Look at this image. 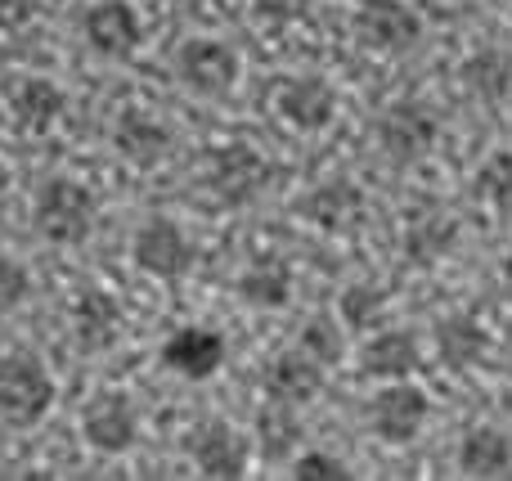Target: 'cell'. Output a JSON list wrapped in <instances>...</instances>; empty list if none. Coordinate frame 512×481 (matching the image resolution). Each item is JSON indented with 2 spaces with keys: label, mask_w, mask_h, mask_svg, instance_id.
<instances>
[{
  "label": "cell",
  "mask_w": 512,
  "mask_h": 481,
  "mask_svg": "<svg viewBox=\"0 0 512 481\" xmlns=\"http://www.w3.org/2000/svg\"><path fill=\"white\" fill-rule=\"evenodd\" d=\"M32 225L41 239L50 243H86L90 230H95V194H90L81 180L72 176H54L36 189V203H32Z\"/></svg>",
  "instance_id": "1"
},
{
  "label": "cell",
  "mask_w": 512,
  "mask_h": 481,
  "mask_svg": "<svg viewBox=\"0 0 512 481\" xmlns=\"http://www.w3.org/2000/svg\"><path fill=\"white\" fill-rule=\"evenodd\" d=\"M54 405V378L36 356H0V419L9 428H36Z\"/></svg>",
  "instance_id": "2"
},
{
  "label": "cell",
  "mask_w": 512,
  "mask_h": 481,
  "mask_svg": "<svg viewBox=\"0 0 512 481\" xmlns=\"http://www.w3.org/2000/svg\"><path fill=\"white\" fill-rule=\"evenodd\" d=\"M274 167L252 149V144H216L207 158V185L225 207H243L270 185Z\"/></svg>",
  "instance_id": "3"
},
{
  "label": "cell",
  "mask_w": 512,
  "mask_h": 481,
  "mask_svg": "<svg viewBox=\"0 0 512 481\" xmlns=\"http://www.w3.org/2000/svg\"><path fill=\"white\" fill-rule=\"evenodd\" d=\"M355 41L378 54H405L423 41V18L405 0H364L355 9Z\"/></svg>",
  "instance_id": "4"
},
{
  "label": "cell",
  "mask_w": 512,
  "mask_h": 481,
  "mask_svg": "<svg viewBox=\"0 0 512 481\" xmlns=\"http://www.w3.org/2000/svg\"><path fill=\"white\" fill-rule=\"evenodd\" d=\"M436 135H441V122H436V113L427 104H418V99H396L378 122L382 153H387L391 162H400V167L427 158L432 144H436Z\"/></svg>",
  "instance_id": "5"
},
{
  "label": "cell",
  "mask_w": 512,
  "mask_h": 481,
  "mask_svg": "<svg viewBox=\"0 0 512 481\" xmlns=\"http://www.w3.org/2000/svg\"><path fill=\"white\" fill-rule=\"evenodd\" d=\"M176 72L194 95L221 99V95H230L234 81H239V54H234V45L216 41V36H194V41L180 45Z\"/></svg>",
  "instance_id": "6"
},
{
  "label": "cell",
  "mask_w": 512,
  "mask_h": 481,
  "mask_svg": "<svg viewBox=\"0 0 512 481\" xmlns=\"http://www.w3.org/2000/svg\"><path fill=\"white\" fill-rule=\"evenodd\" d=\"M131 261L153 279H180L194 266V248L171 216H149L131 239Z\"/></svg>",
  "instance_id": "7"
},
{
  "label": "cell",
  "mask_w": 512,
  "mask_h": 481,
  "mask_svg": "<svg viewBox=\"0 0 512 481\" xmlns=\"http://www.w3.org/2000/svg\"><path fill=\"white\" fill-rule=\"evenodd\" d=\"M274 113L288 126H297V131H324L337 117V90L315 72L288 77L274 86Z\"/></svg>",
  "instance_id": "8"
},
{
  "label": "cell",
  "mask_w": 512,
  "mask_h": 481,
  "mask_svg": "<svg viewBox=\"0 0 512 481\" xmlns=\"http://www.w3.org/2000/svg\"><path fill=\"white\" fill-rule=\"evenodd\" d=\"M369 423H373V432H378L387 446H409V441L423 432V423H427V396L418 392V387H409V383H400L396 378L387 392L373 396Z\"/></svg>",
  "instance_id": "9"
},
{
  "label": "cell",
  "mask_w": 512,
  "mask_h": 481,
  "mask_svg": "<svg viewBox=\"0 0 512 481\" xmlns=\"http://www.w3.org/2000/svg\"><path fill=\"white\" fill-rule=\"evenodd\" d=\"M225 333L203 329V324H189V329H176L167 342H162V365L171 374L189 378V383H203L216 369L225 365Z\"/></svg>",
  "instance_id": "10"
},
{
  "label": "cell",
  "mask_w": 512,
  "mask_h": 481,
  "mask_svg": "<svg viewBox=\"0 0 512 481\" xmlns=\"http://www.w3.org/2000/svg\"><path fill=\"white\" fill-rule=\"evenodd\" d=\"M81 32H86L90 50L104 54V59H126V54H135L144 41V23L126 0H99V5H90Z\"/></svg>",
  "instance_id": "11"
},
{
  "label": "cell",
  "mask_w": 512,
  "mask_h": 481,
  "mask_svg": "<svg viewBox=\"0 0 512 481\" xmlns=\"http://www.w3.org/2000/svg\"><path fill=\"white\" fill-rule=\"evenodd\" d=\"M319 392H324V365H315L301 347L283 351V356L265 369V396L279 405H292V410H297V405L315 401Z\"/></svg>",
  "instance_id": "12"
},
{
  "label": "cell",
  "mask_w": 512,
  "mask_h": 481,
  "mask_svg": "<svg viewBox=\"0 0 512 481\" xmlns=\"http://www.w3.org/2000/svg\"><path fill=\"white\" fill-rule=\"evenodd\" d=\"M189 459L198 464L203 477H216V481H234L248 473V455H243V441L234 437L230 423H207L189 437Z\"/></svg>",
  "instance_id": "13"
},
{
  "label": "cell",
  "mask_w": 512,
  "mask_h": 481,
  "mask_svg": "<svg viewBox=\"0 0 512 481\" xmlns=\"http://www.w3.org/2000/svg\"><path fill=\"white\" fill-rule=\"evenodd\" d=\"M72 333L81 351H108L122 338V302L104 288H86L72 306Z\"/></svg>",
  "instance_id": "14"
},
{
  "label": "cell",
  "mask_w": 512,
  "mask_h": 481,
  "mask_svg": "<svg viewBox=\"0 0 512 481\" xmlns=\"http://www.w3.org/2000/svg\"><path fill=\"white\" fill-rule=\"evenodd\" d=\"M113 144L135 167H158L171 149V131L153 113H144V108H126L113 126Z\"/></svg>",
  "instance_id": "15"
},
{
  "label": "cell",
  "mask_w": 512,
  "mask_h": 481,
  "mask_svg": "<svg viewBox=\"0 0 512 481\" xmlns=\"http://www.w3.org/2000/svg\"><path fill=\"white\" fill-rule=\"evenodd\" d=\"M81 432H86V441L99 455H126L140 428H135V410L126 405V396H99L86 410V419H81Z\"/></svg>",
  "instance_id": "16"
},
{
  "label": "cell",
  "mask_w": 512,
  "mask_h": 481,
  "mask_svg": "<svg viewBox=\"0 0 512 481\" xmlns=\"http://www.w3.org/2000/svg\"><path fill=\"white\" fill-rule=\"evenodd\" d=\"M63 108H68V99H63V90L54 86L50 77H27L23 86L9 95V117H14V126L27 135H45L63 117Z\"/></svg>",
  "instance_id": "17"
},
{
  "label": "cell",
  "mask_w": 512,
  "mask_h": 481,
  "mask_svg": "<svg viewBox=\"0 0 512 481\" xmlns=\"http://www.w3.org/2000/svg\"><path fill=\"white\" fill-rule=\"evenodd\" d=\"M297 212L306 216V221H315L319 230H346V225L364 212V194L351 180H324V185H315L301 198Z\"/></svg>",
  "instance_id": "18"
},
{
  "label": "cell",
  "mask_w": 512,
  "mask_h": 481,
  "mask_svg": "<svg viewBox=\"0 0 512 481\" xmlns=\"http://www.w3.org/2000/svg\"><path fill=\"white\" fill-rule=\"evenodd\" d=\"M239 297L256 311H279L292 297V270L283 257H256L239 275Z\"/></svg>",
  "instance_id": "19"
},
{
  "label": "cell",
  "mask_w": 512,
  "mask_h": 481,
  "mask_svg": "<svg viewBox=\"0 0 512 481\" xmlns=\"http://www.w3.org/2000/svg\"><path fill=\"white\" fill-rule=\"evenodd\" d=\"M454 239H459V221H454L450 212H441V207H427V212H418L414 221H409L405 252L418 266H432V261H441L445 252L454 248Z\"/></svg>",
  "instance_id": "20"
},
{
  "label": "cell",
  "mask_w": 512,
  "mask_h": 481,
  "mask_svg": "<svg viewBox=\"0 0 512 481\" xmlns=\"http://www.w3.org/2000/svg\"><path fill=\"white\" fill-rule=\"evenodd\" d=\"M418 369V338L405 329H387L364 347V374L369 378H409Z\"/></svg>",
  "instance_id": "21"
},
{
  "label": "cell",
  "mask_w": 512,
  "mask_h": 481,
  "mask_svg": "<svg viewBox=\"0 0 512 481\" xmlns=\"http://www.w3.org/2000/svg\"><path fill=\"white\" fill-rule=\"evenodd\" d=\"M436 351H441V360L450 369H472V365H481V356L490 351V333L481 329L472 315H450V320H441V329H436Z\"/></svg>",
  "instance_id": "22"
},
{
  "label": "cell",
  "mask_w": 512,
  "mask_h": 481,
  "mask_svg": "<svg viewBox=\"0 0 512 481\" xmlns=\"http://www.w3.org/2000/svg\"><path fill=\"white\" fill-rule=\"evenodd\" d=\"M512 468V441L499 428H472L459 446V473L468 477H504Z\"/></svg>",
  "instance_id": "23"
},
{
  "label": "cell",
  "mask_w": 512,
  "mask_h": 481,
  "mask_svg": "<svg viewBox=\"0 0 512 481\" xmlns=\"http://www.w3.org/2000/svg\"><path fill=\"white\" fill-rule=\"evenodd\" d=\"M459 77L477 99L499 104V99H508V90H512V59L504 50H477L463 59Z\"/></svg>",
  "instance_id": "24"
},
{
  "label": "cell",
  "mask_w": 512,
  "mask_h": 481,
  "mask_svg": "<svg viewBox=\"0 0 512 481\" xmlns=\"http://www.w3.org/2000/svg\"><path fill=\"white\" fill-rule=\"evenodd\" d=\"M256 437H261V455L270 459V464H283V459L292 455V446L301 441V423L297 414H292V405H265L261 414H256Z\"/></svg>",
  "instance_id": "25"
},
{
  "label": "cell",
  "mask_w": 512,
  "mask_h": 481,
  "mask_svg": "<svg viewBox=\"0 0 512 481\" xmlns=\"http://www.w3.org/2000/svg\"><path fill=\"white\" fill-rule=\"evenodd\" d=\"M477 194L486 198L495 212H512V149H499L481 162L477 171Z\"/></svg>",
  "instance_id": "26"
},
{
  "label": "cell",
  "mask_w": 512,
  "mask_h": 481,
  "mask_svg": "<svg viewBox=\"0 0 512 481\" xmlns=\"http://www.w3.org/2000/svg\"><path fill=\"white\" fill-rule=\"evenodd\" d=\"M387 311V293L378 284H351L342 293V324L346 329H373Z\"/></svg>",
  "instance_id": "27"
},
{
  "label": "cell",
  "mask_w": 512,
  "mask_h": 481,
  "mask_svg": "<svg viewBox=\"0 0 512 481\" xmlns=\"http://www.w3.org/2000/svg\"><path fill=\"white\" fill-rule=\"evenodd\" d=\"M301 351H306L315 365H333V360H342V351H346L342 324H333L328 315H315V320L301 329Z\"/></svg>",
  "instance_id": "28"
},
{
  "label": "cell",
  "mask_w": 512,
  "mask_h": 481,
  "mask_svg": "<svg viewBox=\"0 0 512 481\" xmlns=\"http://www.w3.org/2000/svg\"><path fill=\"white\" fill-rule=\"evenodd\" d=\"M27 293H32V275H27L14 257H0V315L23 306Z\"/></svg>",
  "instance_id": "29"
},
{
  "label": "cell",
  "mask_w": 512,
  "mask_h": 481,
  "mask_svg": "<svg viewBox=\"0 0 512 481\" xmlns=\"http://www.w3.org/2000/svg\"><path fill=\"white\" fill-rule=\"evenodd\" d=\"M297 477H301V481H346V477H351V468H346L337 455H324V450H306V455L297 459Z\"/></svg>",
  "instance_id": "30"
},
{
  "label": "cell",
  "mask_w": 512,
  "mask_h": 481,
  "mask_svg": "<svg viewBox=\"0 0 512 481\" xmlns=\"http://www.w3.org/2000/svg\"><path fill=\"white\" fill-rule=\"evenodd\" d=\"M256 18H265V23L283 27V23H297V18L310 14V0H252Z\"/></svg>",
  "instance_id": "31"
},
{
  "label": "cell",
  "mask_w": 512,
  "mask_h": 481,
  "mask_svg": "<svg viewBox=\"0 0 512 481\" xmlns=\"http://www.w3.org/2000/svg\"><path fill=\"white\" fill-rule=\"evenodd\" d=\"M41 9V0H0V32H18L27 27Z\"/></svg>",
  "instance_id": "32"
},
{
  "label": "cell",
  "mask_w": 512,
  "mask_h": 481,
  "mask_svg": "<svg viewBox=\"0 0 512 481\" xmlns=\"http://www.w3.org/2000/svg\"><path fill=\"white\" fill-rule=\"evenodd\" d=\"M504 288H508V293H512V252H508V257H504Z\"/></svg>",
  "instance_id": "33"
},
{
  "label": "cell",
  "mask_w": 512,
  "mask_h": 481,
  "mask_svg": "<svg viewBox=\"0 0 512 481\" xmlns=\"http://www.w3.org/2000/svg\"><path fill=\"white\" fill-rule=\"evenodd\" d=\"M5 189H9V171L0 167V198H5Z\"/></svg>",
  "instance_id": "34"
}]
</instances>
